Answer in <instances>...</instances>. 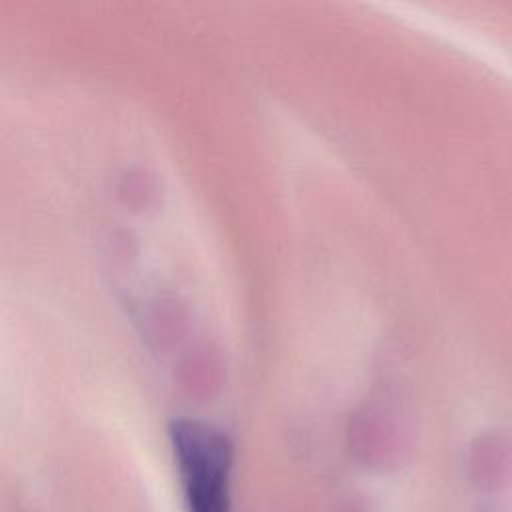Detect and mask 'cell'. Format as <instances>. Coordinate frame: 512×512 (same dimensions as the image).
Returning <instances> with one entry per match:
<instances>
[{
  "label": "cell",
  "instance_id": "1",
  "mask_svg": "<svg viewBox=\"0 0 512 512\" xmlns=\"http://www.w3.org/2000/svg\"><path fill=\"white\" fill-rule=\"evenodd\" d=\"M170 440L188 512H232L230 472L234 450L228 436L198 420H176Z\"/></svg>",
  "mask_w": 512,
  "mask_h": 512
},
{
  "label": "cell",
  "instance_id": "2",
  "mask_svg": "<svg viewBox=\"0 0 512 512\" xmlns=\"http://www.w3.org/2000/svg\"><path fill=\"white\" fill-rule=\"evenodd\" d=\"M468 474L484 492L502 490L512 478V440L502 432H486L470 446Z\"/></svg>",
  "mask_w": 512,
  "mask_h": 512
},
{
  "label": "cell",
  "instance_id": "3",
  "mask_svg": "<svg viewBox=\"0 0 512 512\" xmlns=\"http://www.w3.org/2000/svg\"><path fill=\"white\" fill-rule=\"evenodd\" d=\"M26 512H30V510H26Z\"/></svg>",
  "mask_w": 512,
  "mask_h": 512
}]
</instances>
